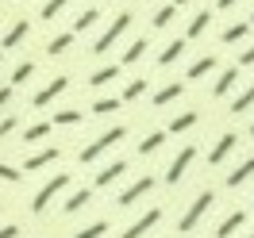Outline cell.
<instances>
[{
	"label": "cell",
	"instance_id": "8d00e7d4",
	"mask_svg": "<svg viewBox=\"0 0 254 238\" xmlns=\"http://www.w3.org/2000/svg\"><path fill=\"white\" fill-rule=\"evenodd\" d=\"M0 181H8V185H16V181H23V169H16V165H8V161L0 158Z\"/></svg>",
	"mask_w": 254,
	"mask_h": 238
},
{
	"label": "cell",
	"instance_id": "7c38bea8",
	"mask_svg": "<svg viewBox=\"0 0 254 238\" xmlns=\"http://www.w3.org/2000/svg\"><path fill=\"white\" fill-rule=\"evenodd\" d=\"M235 143H239L235 131H223L220 139H216V146H212V154H208V165H223V158L235 150Z\"/></svg>",
	"mask_w": 254,
	"mask_h": 238
},
{
	"label": "cell",
	"instance_id": "2e32d148",
	"mask_svg": "<svg viewBox=\"0 0 254 238\" xmlns=\"http://www.w3.org/2000/svg\"><path fill=\"white\" fill-rule=\"evenodd\" d=\"M89 200H93V189H77V192L65 196L62 211H65V215H73V211H81V207H89Z\"/></svg>",
	"mask_w": 254,
	"mask_h": 238
},
{
	"label": "cell",
	"instance_id": "60d3db41",
	"mask_svg": "<svg viewBox=\"0 0 254 238\" xmlns=\"http://www.w3.org/2000/svg\"><path fill=\"white\" fill-rule=\"evenodd\" d=\"M0 238H19V227L16 223H4V227H0Z\"/></svg>",
	"mask_w": 254,
	"mask_h": 238
},
{
	"label": "cell",
	"instance_id": "f1b7e54d",
	"mask_svg": "<svg viewBox=\"0 0 254 238\" xmlns=\"http://www.w3.org/2000/svg\"><path fill=\"white\" fill-rule=\"evenodd\" d=\"M124 108V100H120V96H100V100H93V115H112V111H120Z\"/></svg>",
	"mask_w": 254,
	"mask_h": 238
},
{
	"label": "cell",
	"instance_id": "4dcf8cb0",
	"mask_svg": "<svg viewBox=\"0 0 254 238\" xmlns=\"http://www.w3.org/2000/svg\"><path fill=\"white\" fill-rule=\"evenodd\" d=\"M96 19H100V8H85V12L73 19V27H69V31H73V35L89 31V27H96Z\"/></svg>",
	"mask_w": 254,
	"mask_h": 238
},
{
	"label": "cell",
	"instance_id": "836d02e7",
	"mask_svg": "<svg viewBox=\"0 0 254 238\" xmlns=\"http://www.w3.org/2000/svg\"><path fill=\"white\" fill-rule=\"evenodd\" d=\"M108 235V219H96V223H89V227H81L73 238H104Z\"/></svg>",
	"mask_w": 254,
	"mask_h": 238
},
{
	"label": "cell",
	"instance_id": "7402d4cb",
	"mask_svg": "<svg viewBox=\"0 0 254 238\" xmlns=\"http://www.w3.org/2000/svg\"><path fill=\"white\" fill-rule=\"evenodd\" d=\"M243 223H247V211H231V215H227V219L216 227V238H231L239 227H243Z\"/></svg>",
	"mask_w": 254,
	"mask_h": 238
},
{
	"label": "cell",
	"instance_id": "4fadbf2b",
	"mask_svg": "<svg viewBox=\"0 0 254 238\" xmlns=\"http://www.w3.org/2000/svg\"><path fill=\"white\" fill-rule=\"evenodd\" d=\"M116 77H120V62H104L89 73V85H93V89H104V85H112Z\"/></svg>",
	"mask_w": 254,
	"mask_h": 238
},
{
	"label": "cell",
	"instance_id": "ba28073f",
	"mask_svg": "<svg viewBox=\"0 0 254 238\" xmlns=\"http://www.w3.org/2000/svg\"><path fill=\"white\" fill-rule=\"evenodd\" d=\"M62 158V146H43V150H35L31 158L23 161V173H39V169H47L54 161Z\"/></svg>",
	"mask_w": 254,
	"mask_h": 238
},
{
	"label": "cell",
	"instance_id": "b9f144b4",
	"mask_svg": "<svg viewBox=\"0 0 254 238\" xmlns=\"http://www.w3.org/2000/svg\"><path fill=\"white\" fill-rule=\"evenodd\" d=\"M235 4H243V0H216V8H223V12H231Z\"/></svg>",
	"mask_w": 254,
	"mask_h": 238
},
{
	"label": "cell",
	"instance_id": "5b68a950",
	"mask_svg": "<svg viewBox=\"0 0 254 238\" xmlns=\"http://www.w3.org/2000/svg\"><path fill=\"white\" fill-rule=\"evenodd\" d=\"M212 200H216L212 192H200V196H196V200H192V204H189V211L181 215V223H177V231H181V235H189L192 227H196V223L204 219V211H208V207H212Z\"/></svg>",
	"mask_w": 254,
	"mask_h": 238
},
{
	"label": "cell",
	"instance_id": "cb8c5ba5",
	"mask_svg": "<svg viewBox=\"0 0 254 238\" xmlns=\"http://www.w3.org/2000/svg\"><path fill=\"white\" fill-rule=\"evenodd\" d=\"M212 69H216V58L208 54V58H196V62H192L189 69H185V77H189V81H200V77H208Z\"/></svg>",
	"mask_w": 254,
	"mask_h": 238
},
{
	"label": "cell",
	"instance_id": "484cf974",
	"mask_svg": "<svg viewBox=\"0 0 254 238\" xmlns=\"http://www.w3.org/2000/svg\"><path fill=\"white\" fill-rule=\"evenodd\" d=\"M54 127H81L85 123V115L81 111H73V108H62V111H54V119H50Z\"/></svg>",
	"mask_w": 254,
	"mask_h": 238
},
{
	"label": "cell",
	"instance_id": "74e56055",
	"mask_svg": "<svg viewBox=\"0 0 254 238\" xmlns=\"http://www.w3.org/2000/svg\"><path fill=\"white\" fill-rule=\"evenodd\" d=\"M16 127H19V119H16V115H4V119H0V139H8V135H12Z\"/></svg>",
	"mask_w": 254,
	"mask_h": 238
},
{
	"label": "cell",
	"instance_id": "8992f818",
	"mask_svg": "<svg viewBox=\"0 0 254 238\" xmlns=\"http://www.w3.org/2000/svg\"><path fill=\"white\" fill-rule=\"evenodd\" d=\"M192 161H196V146H181V150H177V158L170 161V169H166V185H177L181 177L189 173Z\"/></svg>",
	"mask_w": 254,
	"mask_h": 238
},
{
	"label": "cell",
	"instance_id": "d6a6232c",
	"mask_svg": "<svg viewBox=\"0 0 254 238\" xmlns=\"http://www.w3.org/2000/svg\"><path fill=\"white\" fill-rule=\"evenodd\" d=\"M254 108V85L251 89H243V93L231 100V115H243V111H251Z\"/></svg>",
	"mask_w": 254,
	"mask_h": 238
},
{
	"label": "cell",
	"instance_id": "44dd1931",
	"mask_svg": "<svg viewBox=\"0 0 254 238\" xmlns=\"http://www.w3.org/2000/svg\"><path fill=\"white\" fill-rule=\"evenodd\" d=\"M50 131H54V123H50V119H39V123H31V127L23 131V143H27V146L43 143V139H50Z\"/></svg>",
	"mask_w": 254,
	"mask_h": 238
},
{
	"label": "cell",
	"instance_id": "30bf717a",
	"mask_svg": "<svg viewBox=\"0 0 254 238\" xmlns=\"http://www.w3.org/2000/svg\"><path fill=\"white\" fill-rule=\"evenodd\" d=\"M124 173H127V161H124V158L108 161V165H104V169L93 177V189H112V185H116V181H120Z\"/></svg>",
	"mask_w": 254,
	"mask_h": 238
},
{
	"label": "cell",
	"instance_id": "603a6c76",
	"mask_svg": "<svg viewBox=\"0 0 254 238\" xmlns=\"http://www.w3.org/2000/svg\"><path fill=\"white\" fill-rule=\"evenodd\" d=\"M251 177H254V154L243 161L239 169H231V173H227V189H239V185H243V181H251Z\"/></svg>",
	"mask_w": 254,
	"mask_h": 238
},
{
	"label": "cell",
	"instance_id": "4316f807",
	"mask_svg": "<svg viewBox=\"0 0 254 238\" xmlns=\"http://www.w3.org/2000/svg\"><path fill=\"white\" fill-rule=\"evenodd\" d=\"M247 35H251V23H231V27H223V47H235V43H243V39H247Z\"/></svg>",
	"mask_w": 254,
	"mask_h": 238
},
{
	"label": "cell",
	"instance_id": "ab89813d",
	"mask_svg": "<svg viewBox=\"0 0 254 238\" xmlns=\"http://www.w3.org/2000/svg\"><path fill=\"white\" fill-rule=\"evenodd\" d=\"M12 104V85H0V111Z\"/></svg>",
	"mask_w": 254,
	"mask_h": 238
},
{
	"label": "cell",
	"instance_id": "5bb4252c",
	"mask_svg": "<svg viewBox=\"0 0 254 238\" xmlns=\"http://www.w3.org/2000/svg\"><path fill=\"white\" fill-rule=\"evenodd\" d=\"M181 93H185V85L181 81H170V85H162L158 93H154V108H166V104H174V100H181Z\"/></svg>",
	"mask_w": 254,
	"mask_h": 238
},
{
	"label": "cell",
	"instance_id": "6da1fadb",
	"mask_svg": "<svg viewBox=\"0 0 254 238\" xmlns=\"http://www.w3.org/2000/svg\"><path fill=\"white\" fill-rule=\"evenodd\" d=\"M124 139H127V127H124V123H116V127H104V131H100V135L93 139V143L81 146V154H77L81 165H93V161H100V158H104V154L112 150V146L124 143Z\"/></svg>",
	"mask_w": 254,
	"mask_h": 238
},
{
	"label": "cell",
	"instance_id": "d590c367",
	"mask_svg": "<svg viewBox=\"0 0 254 238\" xmlns=\"http://www.w3.org/2000/svg\"><path fill=\"white\" fill-rule=\"evenodd\" d=\"M143 93H146V81L139 77V81H131V85H127L124 93H120V100H124V104H131V100H139Z\"/></svg>",
	"mask_w": 254,
	"mask_h": 238
},
{
	"label": "cell",
	"instance_id": "9c48e42d",
	"mask_svg": "<svg viewBox=\"0 0 254 238\" xmlns=\"http://www.w3.org/2000/svg\"><path fill=\"white\" fill-rule=\"evenodd\" d=\"M27 35H31V23L19 16L16 23L4 31V39H0V50H16V47H23V43H27Z\"/></svg>",
	"mask_w": 254,
	"mask_h": 238
},
{
	"label": "cell",
	"instance_id": "ffe728a7",
	"mask_svg": "<svg viewBox=\"0 0 254 238\" xmlns=\"http://www.w3.org/2000/svg\"><path fill=\"white\" fill-rule=\"evenodd\" d=\"M146 47H150V39H135V43H131V47L120 54V69H124V65H135V62L146 54Z\"/></svg>",
	"mask_w": 254,
	"mask_h": 238
},
{
	"label": "cell",
	"instance_id": "3957f363",
	"mask_svg": "<svg viewBox=\"0 0 254 238\" xmlns=\"http://www.w3.org/2000/svg\"><path fill=\"white\" fill-rule=\"evenodd\" d=\"M69 181H73L69 173H54L50 181H43V189L35 192V200H31V211H35V215H43V211H47V207L54 204L65 189H69Z\"/></svg>",
	"mask_w": 254,
	"mask_h": 238
},
{
	"label": "cell",
	"instance_id": "7a4b0ae2",
	"mask_svg": "<svg viewBox=\"0 0 254 238\" xmlns=\"http://www.w3.org/2000/svg\"><path fill=\"white\" fill-rule=\"evenodd\" d=\"M131 23H135V12H131V8H124V12H120V16H116L108 27L100 31V39L93 43V54H96V58H100V54H108V50L127 35V27H131Z\"/></svg>",
	"mask_w": 254,
	"mask_h": 238
},
{
	"label": "cell",
	"instance_id": "52a82bcc",
	"mask_svg": "<svg viewBox=\"0 0 254 238\" xmlns=\"http://www.w3.org/2000/svg\"><path fill=\"white\" fill-rule=\"evenodd\" d=\"M150 189H154V177H139V181H131V185H127V189L120 192V196H116V204H120V207L139 204V200H143V196H146Z\"/></svg>",
	"mask_w": 254,
	"mask_h": 238
},
{
	"label": "cell",
	"instance_id": "e575fe53",
	"mask_svg": "<svg viewBox=\"0 0 254 238\" xmlns=\"http://www.w3.org/2000/svg\"><path fill=\"white\" fill-rule=\"evenodd\" d=\"M174 16H177V4H162L158 12H154V27H170V23H174Z\"/></svg>",
	"mask_w": 254,
	"mask_h": 238
},
{
	"label": "cell",
	"instance_id": "ee69618b",
	"mask_svg": "<svg viewBox=\"0 0 254 238\" xmlns=\"http://www.w3.org/2000/svg\"><path fill=\"white\" fill-rule=\"evenodd\" d=\"M0 65H4V50H0Z\"/></svg>",
	"mask_w": 254,
	"mask_h": 238
},
{
	"label": "cell",
	"instance_id": "f546056e",
	"mask_svg": "<svg viewBox=\"0 0 254 238\" xmlns=\"http://www.w3.org/2000/svg\"><path fill=\"white\" fill-rule=\"evenodd\" d=\"M166 139H170V135H166V131H150V135H146L143 143H139V154H154V150H162V146H166Z\"/></svg>",
	"mask_w": 254,
	"mask_h": 238
},
{
	"label": "cell",
	"instance_id": "c3c4849f",
	"mask_svg": "<svg viewBox=\"0 0 254 238\" xmlns=\"http://www.w3.org/2000/svg\"><path fill=\"white\" fill-rule=\"evenodd\" d=\"M247 238H254V235H247Z\"/></svg>",
	"mask_w": 254,
	"mask_h": 238
},
{
	"label": "cell",
	"instance_id": "f35d334b",
	"mask_svg": "<svg viewBox=\"0 0 254 238\" xmlns=\"http://www.w3.org/2000/svg\"><path fill=\"white\" fill-rule=\"evenodd\" d=\"M247 65H254V43L243 50V54H239V69H247Z\"/></svg>",
	"mask_w": 254,
	"mask_h": 238
},
{
	"label": "cell",
	"instance_id": "1f68e13d",
	"mask_svg": "<svg viewBox=\"0 0 254 238\" xmlns=\"http://www.w3.org/2000/svg\"><path fill=\"white\" fill-rule=\"evenodd\" d=\"M235 81H239V65L235 69H223L220 81H216V89H212V96H227L231 89H235Z\"/></svg>",
	"mask_w": 254,
	"mask_h": 238
},
{
	"label": "cell",
	"instance_id": "d6986e66",
	"mask_svg": "<svg viewBox=\"0 0 254 238\" xmlns=\"http://www.w3.org/2000/svg\"><path fill=\"white\" fill-rule=\"evenodd\" d=\"M196 123H200V115H196V111H181L177 119H170L166 135H185V131H189V127H196Z\"/></svg>",
	"mask_w": 254,
	"mask_h": 238
},
{
	"label": "cell",
	"instance_id": "e0dca14e",
	"mask_svg": "<svg viewBox=\"0 0 254 238\" xmlns=\"http://www.w3.org/2000/svg\"><path fill=\"white\" fill-rule=\"evenodd\" d=\"M181 54H185V39H170V43L162 47V54H158V65L166 69V65H174Z\"/></svg>",
	"mask_w": 254,
	"mask_h": 238
},
{
	"label": "cell",
	"instance_id": "7bdbcfd3",
	"mask_svg": "<svg viewBox=\"0 0 254 238\" xmlns=\"http://www.w3.org/2000/svg\"><path fill=\"white\" fill-rule=\"evenodd\" d=\"M170 4H177V8H185V4H192V0H170Z\"/></svg>",
	"mask_w": 254,
	"mask_h": 238
},
{
	"label": "cell",
	"instance_id": "8fae6325",
	"mask_svg": "<svg viewBox=\"0 0 254 238\" xmlns=\"http://www.w3.org/2000/svg\"><path fill=\"white\" fill-rule=\"evenodd\" d=\"M158 219H162V207H150L146 215H139V219L124 231V238H143L146 231H154V227H158Z\"/></svg>",
	"mask_w": 254,
	"mask_h": 238
},
{
	"label": "cell",
	"instance_id": "d4e9b609",
	"mask_svg": "<svg viewBox=\"0 0 254 238\" xmlns=\"http://www.w3.org/2000/svg\"><path fill=\"white\" fill-rule=\"evenodd\" d=\"M35 69H39L35 62H19V65H12V77H8V85H12V89H16V85H27V81L35 77Z\"/></svg>",
	"mask_w": 254,
	"mask_h": 238
},
{
	"label": "cell",
	"instance_id": "7dc6e473",
	"mask_svg": "<svg viewBox=\"0 0 254 238\" xmlns=\"http://www.w3.org/2000/svg\"><path fill=\"white\" fill-rule=\"evenodd\" d=\"M104 4H112V0H104Z\"/></svg>",
	"mask_w": 254,
	"mask_h": 238
},
{
	"label": "cell",
	"instance_id": "f6af8a7d",
	"mask_svg": "<svg viewBox=\"0 0 254 238\" xmlns=\"http://www.w3.org/2000/svg\"><path fill=\"white\" fill-rule=\"evenodd\" d=\"M251 23H254V12H251Z\"/></svg>",
	"mask_w": 254,
	"mask_h": 238
},
{
	"label": "cell",
	"instance_id": "83f0119b",
	"mask_svg": "<svg viewBox=\"0 0 254 238\" xmlns=\"http://www.w3.org/2000/svg\"><path fill=\"white\" fill-rule=\"evenodd\" d=\"M65 4H69V0H43V4H39V19H43V23L58 19L65 12Z\"/></svg>",
	"mask_w": 254,
	"mask_h": 238
},
{
	"label": "cell",
	"instance_id": "bcb514c9",
	"mask_svg": "<svg viewBox=\"0 0 254 238\" xmlns=\"http://www.w3.org/2000/svg\"><path fill=\"white\" fill-rule=\"evenodd\" d=\"M251 135H254V123H251Z\"/></svg>",
	"mask_w": 254,
	"mask_h": 238
},
{
	"label": "cell",
	"instance_id": "277c9868",
	"mask_svg": "<svg viewBox=\"0 0 254 238\" xmlns=\"http://www.w3.org/2000/svg\"><path fill=\"white\" fill-rule=\"evenodd\" d=\"M65 89H69V73H58V77H50L47 85H43V89L31 96V108H50V104H54V100H58Z\"/></svg>",
	"mask_w": 254,
	"mask_h": 238
},
{
	"label": "cell",
	"instance_id": "ac0fdd59",
	"mask_svg": "<svg viewBox=\"0 0 254 238\" xmlns=\"http://www.w3.org/2000/svg\"><path fill=\"white\" fill-rule=\"evenodd\" d=\"M208 23H212V12H196V16L189 19V27H185V43H189V39H200V35L208 31Z\"/></svg>",
	"mask_w": 254,
	"mask_h": 238
},
{
	"label": "cell",
	"instance_id": "9a60e30c",
	"mask_svg": "<svg viewBox=\"0 0 254 238\" xmlns=\"http://www.w3.org/2000/svg\"><path fill=\"white\" fill-rule=\"evenodd\" d=\"M73 39H77L73 31H58V35H54V39L47 43V54H50V58H62L65 50L73 47Z\"/></svg>",
	"mask_w": 254,
	"mask_h": 238
}]
</instances>
